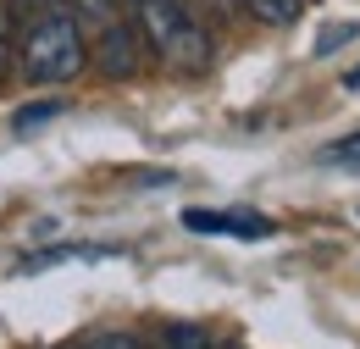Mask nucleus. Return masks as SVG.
Masks as SVG:
<instances>
[{"label":"nucleus","instance_id":"1","mask_svg":"<svg viewBox=\"0 0 360 349\" xmlns=\"http://www.w3.org/2000/svg\"><path fill=\"white\" fill-rule=\"evenodd\" d=\"M17 67H22L28 84H72V78L89 67L84 23H78L67 6H50L39 17H28L22 44H17Z\"/></svg>","mask_w":360,"mask_h":349},{"label":"nucleus","instance_id":"2","mask_svg":"<svg viewBox=\"0 0 360 349\" xmlns=\"http://www.w3.org/2000/svg\"><path fill=\"white\" fill-rule=\"evenodd\" d=\"M134 28L155 56H167L183 72L211 67V34L194 23V11L183 0H134Z\"/></svg>","mask_w":360,"mask_h":349},{"label":"nucleus","instance_id":"3","mask_svg":"<svg viewBox=\"0 0 360 349\" xmlns=\"http://www.w3.org/2000/svg\"><path fill=\"white\" fill-rule=\"evenodd\" d=\"M94 61H100L105 78H134L139 72V28H128L122 17L105 23L100 39H94Z\"/></svg>","mask_w":360,"mask_h":349},{"label":"nucleus","instance_id":"4","mask_svg":"<svg viewBox=\"0 0 360 349\" xmlns=\"http://www.w3.org/2000/svg\"><path fill=\"white\" fill-rule=\"evenodd\" d=\"M183 227L188 233H222V239H271V222L255 217V211H200V205H188Z\"/></svg>","mask_w":360,"mask_h":349},{"label":"nucleus","instance_id":"5","mask_svg":"<svg viewBox=\"0 0 360 349\" xmlns=\"http://www.w3.org/2000/svg\"><path fill=\"white\" fill-rule=\"evenodd\" d=\"M244 6H250V11H255V17L266 23V28H288V23H294V17L305 11L300 0H244Z\"/></svg>","mask_w":360,"mask_h":349},{"label":"nucleus","instance_id":"6","mask_svg":"<svg viewBox=\"0 0 360 349\" xmlns=\"http://www.w3.org/2000/svg\"><path fill=\"white\" fill-rule=\"evenodd\" d=\"M78 23H94V28H105V23H117L122 11H117V0H61Z\"/></svg>","mask_w":360,"mask_h":349},{"label":"nucleus","instance_id":"7","mask_svg":"<svg viewBox=\"0 0 360 349\" xmlns=\"http://www.w3.org/2000/svg\"><path fill=\"white\" fill-rule=\"evenodd\" d=\"M50 117H61V100H45V106H22V111L11 117V128L28 133V128H39V122H50Z\"/></svg>","mask_w":360,"mask_h":349},{"label":"nucleus","instance_id":"8","mask_svg":"<svg viewBox=\"0 0 360 349\" xmlns=\"http://www.w3.org/2000/svg\"><path fill=\"white\" fill-rule=\"evenodd\" d=\"M321 161H327V167H360V133L338 139V144H327V150H321Z\"/></svg>","mask_w":360,"mask_h":349},{"label":"nucleus","instance_id":"9","mask_svg":"<svg viewBox=\"0 0 360 349\" xmlns=\"http://www.w3.org/2000/svg\"><path fill=\"white\" fill-rule=\"evenodd\" d=\"M355 34H360L355 23H327V28L316 34V56H333L338 44H349V39H355Z\"/></svg>","mask_w":360,"mask_h":349},{"label":"nucleus","instance_id":"10","mask_svg":"<svg viewBox=\"0 0 360 349\" xmlns=\"http://www.w3.org/2000/svg\"><path fill=\"white\" fill-rule=\"evenodd\" d=\"M6 50H11V6L0 0V72H6Z\"/></svg>","mask_w":360,"mask_h":349},{"label":"nucleus","instance_id":"11","mask_svg":"<svg viewBox=\"0 0 360 349\" xmlns=\"http://www.w3.org/2000/svg\"><path fill=\"white\" fill-rule=\"evenodd\" d=\"M84 349H134V338H122V333H100V338H89Z\"/></svg>","mask_w":360,"mask_h":349},{"label":"nucleus","instance_id":"12","mask_svg":"<svg viewBox=\"0 0 360 349\" xmlns=\"http://www.w3.org/2000/svg\"><path fill=\"white\" fill-rule=\"evenodd\" d=\"M11 6H17V11H34V6H45V0H11Z\"/></svg>","mask_w":360,"mask_h":349},{"label":"nucleus","instance_id":"13","mask_svg":"<svg viewBox=\"0 0 360 349\" xmlns=\"http://www.w3.org/2000/svg\"><path fill=\"white\" fill-rule=\"evenodd\" d=\"M349 84H355V89H360V72H355V78H349Z\"/></svg>","mask_w":360,"mask_h":349}]
</instances>
